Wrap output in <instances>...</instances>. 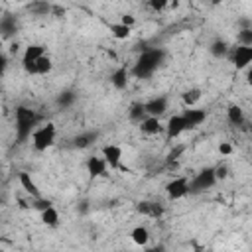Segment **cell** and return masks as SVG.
Instances as JSON below:
<instances>
[{"mask_svg": "<svg viewBox=\"0 0 252 252\" xmlns=\"http://www.w3.org/2000/svg\"><path fill=\"white\" fill-rule=\"evenodd\" d=\"M165 59V51L161 47H148L140 53L138 61L132 67V75L136 79H148L150 75H154V71L163 63Z\"/></svg>", "mask_w": 252, "mask_h": 252, "instance_id": "obj_1", "label": "cell"}, {"mask_svg": "<svg viewBox=\"0 0 252 252\" xmlns=\"http://www.w3.org/2000/svg\"><path fill=\"white\" fill-rule=\"evenodd\" d=\"M14 116H16V140L20 144H24L28 138H32L35 124L39 122V114L32 108L20 104V106H16Z\"/></svg>", "mask_w": 252, "mask_h": 252, "instance_id": "obj_2", "label": "cell"}, {"mask_svg": "<svg viewBox=\"0 0 252 252\" xmlns=\"http://www.w3.org/2000/svg\"><path fill=\"white\" fill-rule=\"evenodd\" d=\"M217 183V175H215V167H203L193 179H189V195H197L203 193L207 189H211Z\"/></svg>", "mask_w": 252, "mask_h": 252, "instance_id": "obj_3", "label": "cell"}, {"mask_svg": "<svg viewBox=\"0 0 252 252\" xmlns=\"http://www.w3.org/2000/svg\"><path fill=\"white\" fill-rule=\"evenodd\" d=\"M55 134H57V130H55V124H53V122H47V124L39 126V128L33 130V134H32V144H33V148H35L37 152H45V150L55 142Z\"/></svg>", "mask_w": 252, "mask_h": 252, "instance_id": "obj_4", "label": "cell"}, {"mask_svg": "<svg viewBox=\"0 0 252 252\" xmlns=\"http://www.w3.org/2000/svg\"><path fill=\"white\" fill-rule=\"evenodd\" d=\"M41 55H45V47H43V45H39V43H32V45L26 47L24 57H22V65H24L26 73H30V75H37V65H35V61H37Z\"/></svg>", "mask_w": 252, "mask_h": 252, "instance_id": "obj_5", "label": "cell"}, {"mask_svg": "<svg viewBox=\"0 0 252 252\" xmlns=\"http://www.w3.org/2000/svg\"><path fill=\"white\" fill-rule=\"evenodd\" d=\"M228 59L236 69L250 67V63H252V45H236V47H232L230 53H228Z\"/></svg>", "mask_w": 252, "mask_h": 252, "instance_id": "obj_6", "label": "cell"}, {"mask_svg": "<svg viewBox=\"0 0 252 252\" xmlns=\"http://www.w3.org/2000/svg\"><path fill=\"white\" fill-rule=\"evenodd\" d=\"M165 191H167V197L177 201V199H183L185 195H189V177L181 175V177H173L167 185H165Z\"/></svg>", "mask_w": 252, "mask_h": 252, "instance_id": "obj_7", "label": "cell"}, {"mask_svg": "<svg viewBox=\"0 0 252 252\" xmlns=\"http://www.w3.org/2000/svg\"><path fill=\"white\" fill-rule=\"evenodd\" d=\"M185 130H191V128H189V124H187V120H185L183 114H173V116H169L167 126H165L167 140H173V138L181 136Z\"/></svg>", "mask_w": 252, "mask_h": 252, "instance_id": "obj_8", "label": "cell"}, {"mask_svg": "<svg viewBox=\"0 0 252 252\" xmlns=\"http://www.w3.org/2000/svg\"><path fill=\"white\" fill-rule=\"evenodd\" d=\"M102 158L106 159V163L110 165V169H124L120 159H122V148L114 146V144H106L102 148Z\"/></svg>", "mask_w": 252, "mask_h": 252, "instance_id": "obj_9", "label": "cell"}, {"mask_svg": "<svg viewBox=\"0 0 252 252\" xmlns=\"http://www.w3.org/2000/svg\"><path fill=\"white\" fill-rule=\"evenodd\" d=\"M106 169H108V163H106L104 158L93 156V158L87 159V171H89L91 177H104L106 175Z\"/></svg>", "mask_w": 252, "mask_h": 252, "instance_id": "obj_10", "label": "cell"}, {"mask_svg": "<svg viewBox=\"0 0 252 252\" xmlns=\"http://www.w3.org/2000/svg\"><path fill=\"white\" fill-rule=\"evenodd\" d=\"M183 116H185V120H187L189 128H191V130H195L197 126H201V124L205 122V118H207V110L187 106V110H183Z\"/></svg>", "mask_w": 252, "mask_h": 252, "instance_id": "obj_11", "label": "cell"}, {"mask_svg": "<svg viewBox=\"0 0 252 252\" xmlns=\"http://www.w3.org/2000/svg\"><path fill=\"white\" fill-rule=\"evenodd\" d=\"M136 211L140 215H146V217H152V219H159L163 215V207L159 203H154V201H140L136 205Z\"/></svg>", "mask_w": 252, "mask_h": 252, "instance_id": "obj_12", "label": "cell"}, {"mask_svg": "<svg viewBox=\"0 0 252 252\" xmlns=\"http://www.w3.org/2000/svg\"><path fill=\"white\" fill-rule=\"evenodd\" d=\"M144 104H146V112L150 116H158L159 118L167 110V98L165 96H156V98H152V100H148Z\"/></svg>", "mask_w": 252, "mask_h": 252, "instance_id": "obj_13", "label": "cell"}, {"mask_svg": "<svg viewBox=\"0 0 252 252\" xmlns=\"http://www.w3.org/2000/svg\"><path fill=\"white\" fill-rule=\"evenodd\" d=\"M18 181H20L22 189H24L28 195H32L33 199L41 197V193H39V189H37V185H35V181L32 179V175H30V173H26V171H20V173H18Z\"/></svg>", "mask_w": 252, "mask_h": 252, "instance_id": "obj_14", "label": "cell"}, {"mask_svg": "<svg viewBox=\"0 0 252 252\" xmlns=\"http://www.w3.org/2000/svg\"><path fill=\"white\" fill-rule=\"evenodd\" d=\"M161 124H159V118L158 116H146L142 122H140V130L142 134H148V136H154V134H159L161 132Z\"/></svg>", "mask_w": 252, "mask_h": 252, "instance_id": "obj_15", "label": "cell"}, {"mask_svg": "<svg viewBox=\"0 0 252 252\" xmlns=\"http://www.w3.org/2000/svg\"><path fill=\"white\" fill-rule=\"evenodd\" d=\"M0 32H2V37H4V39H8L10 35H14V33L18 32V22H16V18L10 16V14H4L2 20H0Z\"/></svg>", "mask_w": 252, "mask_h": 252, "instance_id": "obj_16", "label": "cell"}, {"mask_svg": "<svg viewBox=\"0 0 252 252\" xmlns=\"http://www.w3.org/2000/svg\"><path fill=\"white\" fill-rule=\"evenodd\" d=\"M28 12H32L33 16H51V4L47 2V0H33V2H30L28 6Z\"/></svg>", "mask_w": 252, "mask_h": 252, "instance_id": "obj_17", "label": "cell"}, {"mask_svg": "<svg viewBox=\"0 0 252 252\" xmlns=\"http://www.w3.org/2000/svg\"><path fill=\"white\" fill-rule=\"evenodd\" d=\"M110 83H112L114 89L124 91L126 85H128V69H126V67H118V69L110 75Z\"/></svg>", "mask_w": 252, "mask_h": 252, "instance_id": "obj_18", "label": "cell"}, {"mask_svg": "<svg viewBox=\"0 0 252 252\" xmlns=\"http://www.w3.org/2000/svg\"><path fill=\"white\" fill-rule=\"evenodd\" d=\"M75 100H77V93H75L73 89H65V91H61V93L57 94V98H55V102H57L59 108H69V106L75 104Z\"/></svg>", "mask_w": 252, "mask_h": 252, "instance_id": "obj_19", "label": "cell"}, {"mask_svg": "<svg viewBox=\"0 0 252 252\" xmlns=\"http://www.w3.org/2000/svg\"><path fill=\"white\" fill-rule=\"evenodd\" d=\"M146 116H148V112H146V104H144V102H132V104H130V108H128V118H130L132 122L140 124Z\"/></svg>", "mask_w": 252, "mask_h": 252, "instance_id": "obj_20", "label": "cell"}, {"mask_svg": "<svg viewBox=\"0 0 252 252\" xmlns=\"http://www.w3.org/2000/svg\"><path fill=\"white\" fill-rule=\"evenodd\" d=\"M98 138V134L96 132H83V134H77L75 138H73V146L75 148H79V150H85V148H89L94 140Z\"/></svg>", "mask_w": 252, "mask_h": 252, "instance_id": "obj_21", "label": "cell"}, {"mask_svg": "<svg viewBox=\"0 0 252 252\" xmlns=\"http://www.w3.org/2000/svg\"><path fill=\"white\" fill-rule=\"evenodd\" d=\"M226 116H228V122H230L232 126H242V124L246 122L244 110H242L238 104H230L228 110H226Z\"/></svg>", "mask_w": 252, "mask_h": 252, "instance_id": "obj_22", "label": "cell"}, {"mask_svg": "<svg viewBox=\"0 0 252 252\" xmlns=\"http://www.w3.org/2000/svg\"><path fill=\"white\" fill-rule=\"evenodd\" d=\"M209 51H211L213 57L220 59V57H226V55L230 53V47H228V43H226L224 39H215V41L209 45Z\"/></svg>", "mask_w": 252, "mask_h": 252, "instance_id": "obj_23", "label": "cell"}, {"mask_svg": "<svg viewBox=\"0 0 252 252\" xmlns=\"http://www.w3.org/2000/svg\"><path fill=\"white\" fill-rule=\"evenodd\" d=\"M130 238H132L134 244H138V246H146L148 240H150V232H148L146 226H136V228H132Z\"/></svg>", "mask_w": 252, "mask_h": 252, "instance_id": "obj_24", "label": "cell"}, {"mask_svg": "<svg viewBox=\"0 0 252 252\" xmlns=\"http://www.w3.org/2000/svg\"><path fill=\"white\" fill-rule=\"evenodd\" d=\"M41 222L47 224V226H51V228L59 226V213H57V209L55 207H49V209L41 211Z\"/></svg>", "mask_w": 252, "mask_h": 252, "instance_id": "obj_25", "label": "cell"}, {"mask_svg": "<svg viewBox=\"0 0 252 252\" xmlns=\"http://www.w3.org/2000/svg\"><path fill=\"white\" fill-rule=\"evenodd\" d=\"M185 152V146L183 144H179V146H175L167 156H165V165L169 167V169H175L177 167V159L181 158V154Z\"/></svg>", "mask_w": 252, "mask_h": 252, "instance_id": "obj_26", "label": "cell"}, {"mask_svg": "<svg viewBox=\"0 0 252 252\" xmlns=\"http://www.w3.org/2000/svg\"><path fill=\"white\" fill-rule=\"evenodd\" d=\"M130 32H132V28L126 26V24H122V22L110 24V33H112L116 39H126V37L130 35Z\"/></svg>", "mask_w": 252, "mask_h": 252, "instance_id": "obj_27", "label": "cell"}, {"mask_svg": "<svg viewBox=\"0 0 252 252\" xmlns=\"http://www.w3.org/2000/svg\"><path fill=\"white\" fill-rule=\"evenodd\" d=\"M181 100L185 106H195L199 100H201V91L199 89H189L181 94Z\"/></svg>", "mask_w": 252, "mask_h": 252, "instance_id": "obj_28", "label": "cell"}, {"mask_svg": "<svg viewBox=\"0 0 252 252\" xmlns=\"http://www.w3.org/2000/svg\"><path fill=\"white\" fill-rule=\"evenodd\" d=\"M35 65H37V75H47L51 71V67H53V63H51V59L47 55H41L35 61Z\"/></svg>", "mask_w": 252, "mask_h": 252, "instance_id": "obj_29", "label": "cell"}, {"mask_svg": "<svg viewBox=\"0 0 252 252\" xmlns=\"http://www.w3.org/2000/svg\"><path fill=\"white\" fill-rule=\"evenodd\" d=\"M238 43L240 45H252V28L238 30Z\"/></svg>", "mask_w": 252, "mask_h": 252, "instance_id": "obj_30", "label": "cell"}, {"mask_svg": "<svg viewBox=\"0 0 252 252\" xmlns=\"http://www.w3.org/2000/svg\"><path fill=\"white\" fill-rule=\"evenodd\" d=\"M32 207H33V209H37V211L41 213V211H45V209H49V207H53V205H51V201H49V199L37 197V199H33V201H32Z\"/></svg>", "mask_w": 252, "mask_h": 252, "instance_id": "obj_31", "label": "cell"}, {"mask_svg": "<svg viewBox=\"0 0 252 252\" xmlns=\"http://www.w3.org/2000/svg\"><path fill=\"white\" fill-rule=\"evenodd\" d=\"M167 4H169V0H150V8H152L154 12H161Z\"/></svg>", "mask_w": 252, "mask_h": 252, "instance_id": "obj_32", "label": "cell"}, {"mask_svg": "<svg viewBox=\"0 0 252 252\" xmlns=\"http://www.w3.org/2000/svg\"><path fill=\"white\" fill-rule=\"evenodd\" d=\"M215 175H217V181L226 179V177H228V167H226V165H219V167H215Z\"/></svg>", "mask_w": 252, "mask_h": 252, "instance_id": "obj_33", "label": "cell"}, {"mask_svg": "<svg viewBox=\"0 0 252 252\" xmlns=\"http://www.w3.org/2000/svg\"><path fill=\"white\" fill-rule=\"evenodd\" d=\"M219 152H220L222 156H228V154H232V146H230L228 142H220V146H219Z\"/></svg>", "mask_w": 252, "mask_h": 252, "instance_id": "obj_34", "label": "cell"}, {"mask_svg": "<svg viewBox=\"0 0 252 252\" xmlns=\"http://www.w3.org/2000/svg\"><path fill=\"white\" fill-rule=\"evenodd\" d=\"M89 209H91V207H89V201H81V203L77 205V213H79V215H87Z\"/></svg>", "mask_w": 252, "mask_h": 252, "instance_id": "obj_35", "label": "cell"}, {"mask_svg": "<svg viewBox=\"0 0 252 252\" xmlns=\"http://www.w3.org/2000/svg\"><path fill=\"white\" fill-rule=\"evenodd\" d=\"M51 16L63 18V16H65V8H63V6H53V8H51Z\"/></svg>", "mask_w": 252, "mask_h": 252, "instance_id": "obj_36", "label": "cell"}, {"mask_svg": "<svg viewBox=\"0 0 252 252\" xmlns=\"http://www.w3.org/2000/svg\"><path fill=\"white\" fill-rule=\"evenodd\" d=\"M236 24H238L240 30H244V28H252V20H250V18H240Z\"/></svg>", "mask_w": 252, "mask_h": 252, "instance_id": "obj_37", "label": "cell"}, {"mask_svg": "<svg viewBox=\"0 0 252 252\" xmlns=\"http://www.w3.org/2000/svg\"><path fill=\"white\" fill-rule=\"evenodd\" d=\"M120 22H122V24H126V26H130V28H132V26H134V22H136V20H134V16H130V14H124V16H122V18H120Z\"/></svg>", "mask_w": 252, "mask_h": 252, "instance_id": "obj_38", "label": "cell"}, {"mask_svg": "<svg viewBox=\"0 0 252 252\" xmlns=\"http://www.w3.org/2000/svg\"><path fill=\"white\" fill-rule=\"evenodd\" d=\"M246 83L252 85V67H248V71H246Z\"/></svg>", "mask_w": 252, "mask_h": 252, "instance_id": "obj_39", "label": "cell"}, {"mask_svg": "<svg viewBox=\"0 0 252 252\" xmlns=\"http://www.w3.org/2000/svg\"><path fill=\"white\" fill-rule=\"evenodd\" d=\"M220 2H224V0H211V4H213V6H219Z\"/></svg>", "mask_w": 252, "mask_h": 252, "instance_id": "obj_40", "label": "cell"}]
</instances>
